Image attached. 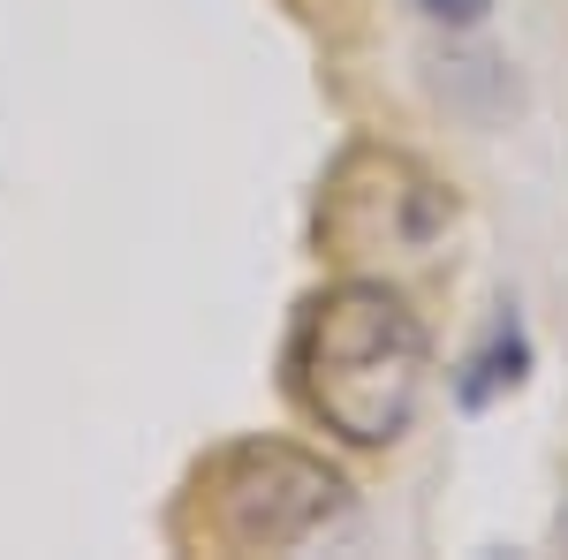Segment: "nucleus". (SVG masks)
<instances>
[{
	"label": "nucleus",
	"mask_w": 568,
	"mask_h": 560,
	"mask_svg": "<svg viewBox=\"0 0 568 560\" xmlns=\"http://www.w3.org/2000/svg\"><path fill=\"white\" fill-rule=\"evenodd\" d=\"M433 342L417 310L379 281H334L304 303L288 342V387L349 447H394L417 425Z\"/></svg>",
	"instance_id": "obj_1"
},
{
	"label": "nucleus",
	"mask_w": 568,
	"mask_h": 560,
	"mask_svg": "<svg viewBox=\"0 0 568 560\" xmlns=\"http://www.w3.org/2000/svg\"><path fill=\"white\" fill-rule=\"evenodd\" d=\"M342 500H349V485L318 455L288 439H243L213 470V538L235 553H281L342 516Z\"/></svg>",
	"instance_id": "obj_2"
},
{
	"label": "nucleus",
	"mask_w": 568,
	"mask_h": 560,
	"mask_svg": "<svg viewBox=\"0 0 568 560\" xmlns=\"http://www.w3.org/2000/svg\"><path fill=\"white\" fill-rule=\"evenodd\" d=\"M417 8H425V16H439V23H478L493 0H417Z\"/></svg>",
	"instance_id": "obj_3"
}]
</instances>
